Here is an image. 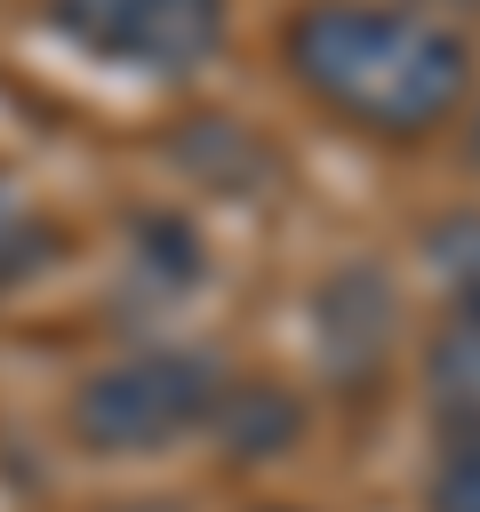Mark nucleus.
<instances>
[{"instance_id": "10", "label": "nucleus", "mask_w": 480, "mask_h": 512, "mask_svg": "<svg viewBox=\"0 0 480 512\" xmlns=\"http://www.w3.org/2000/svg\"><path fill=\"white\" fill-rule=\"evenodd\" d=\"M104 512H176V504H104Z\"/></svg>"}, {"instance_id": "4", "label": "nucleus", "mask_w": 480, "mask_h": 512, "mask_svg": "<svg viewBox=\"0 0 480 512\" xmlns=\"http://www.w3.org/2000/svg\"><path fill=\"white\" fill-rule=\"evenodd\" d=\"M384 344H392V280L368 272L360 312H352V288H344V272H336V280L320 288V360H328L336 376H368V368L384 360Z\"/></svg>"}, {"instance_id": "1", "label": "nucleus", "mask_w": 480, "mask_h": 512, "mask_svg": "<svg viewBox=\"0 0 480 512\" xmlns=\"http://www.w3.org/2000/svg\"><path fill=\"white\" fill-rule=\"evenodd\" d=\"M280 64L320 112L392 144L448 128L472 96V48L392 0H304L280 24Z\"/></svg>"}, {"instance_id": "6", "label": "nucleus", "mask_w": 480, "mask_h": 512, "mask_svg": "<svg viewBox=\"0 0 480 512\" xmlns=\"http://www.w3.org/2000/svg\"><path fill=\"white\" fill-rule=\"evenodd\" d=\"M296 424H304V408H296L280 384H224V400H216V416H208V432L224 440L232 464L280 456V448L296 440Z\"/></svg>"}, {"instance_id": "5", "label": "nucleus", "mask_w": 480, "mask_h": 512, "mask_svg": "<svg viewBox=\"0 0 480 512\" xmlns=\"http://www.w3.org/2000/svg\"><path fill=\"white\" fill-rule=\"evenodd\" d=\"M424 400L440 416V432H472L480 440V312H448L424 344Z\"/></svg>"}, {"instance_id": "9", "label": "nucleus", "mask_w": 480, "mask_h": 512, "mask_svg": "<svg viewBox=\"0 0 480 512\" xmlns=\"http://www.w3.org/2000/svg\"><path fill=\"white\" fill-rule=\"evenodd\" d=\"M424 512H480V440L440 432V456L424 472Z\"/></svg>"}, {"instance_id": "7", "label": "nucleus", "mask_w": 480, "mask_h": 512, "mask_svg": "<svg viewBox=\"0 0 480 512\" xmlns=\"http://www.w3.org/2000/svg\"><path fill=\"white\" fill-rule=\"evenodd\" d=\"M48 264H56V224L40 216V200L16 176H0V288L40 280Z\"/></svg>"}, {"instance_id": "3", "label": "nucleus", "mask_w": 480, "mask_h": 512, "mask_svg": "<svg viewBox=\"0 0 480 512\" xmlns=\"http://www.w3.org/2000/svg\"><path fill=\"white\" fill-rule=\"evenodd\" d=\"M48 24L112 72L184 80L216 64L232 32V0H48Z\"/></svg>"}, {"instance_id": "8", "label": "nucleus", "mask_w": 480, "mask_h": 512, "mask_svg": "<svg viewBox=\"0 0 480 512\" xmlns=\"http://www.w3.org/2000/svg\"><path fill=\"white\" fill-rule=\"evenodd\" d=\"M424 256H432L440 288L456 296V312H480V216H472V208H464V216H440V224L424 232Z\"/></svg>"}, {"instance_id": "2", "label": "nucleus", "mask_w": 480, "mask_h": 512, "mask_svg": "<svg viewBox=\"0 0 480 512\" xmlns=\"http://www.w3.org/2000/svg\"><path fill=\"white\" fill-rule=\"evenodd\" d=\"M216 400H224V368L208 352L184 344L128 352L72 392V440L88 456H160L184 432H208Z\"/></svg>"}]
</instances>
